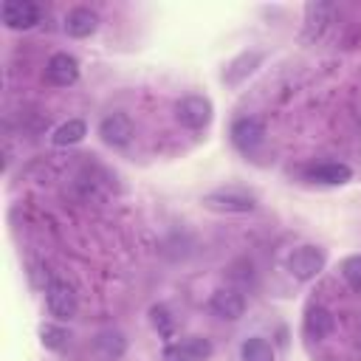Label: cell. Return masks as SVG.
Segmentation results:
<instances>
[{"mask_svg": "<svg viewBox=\"0 0 361 361\" xmlns=\"http://www.w3.org/2000/svg\"><path fill=\"white\" fill-rule=\"evenodd\" d=\"M262 62V54L259 51H248V54H240L228 68H226V73H223V79L228 82V85H240V79L243 76H248L257 65Z\"/></svg>", "mask_w": 361, "mask_h": 361, "instance_id": "15", "label": "cell"}, {"mask_svg": "<svg viewBox=\"0 0 361 361\" xmlns=\"http://www.w3.org/2000/svg\"><path fill=\"white\" fill-rule=\"evenodd\" d=\"M209 307H212L214 316L234 322V319H240L245 313V296L240 290H234V288H220V290L212 293Z\"/></svg>", "mask_w": 361, "mask_h": 361, "instance_id": "9", "label": "cell"}, {"mask_svg": "<svg viewBox=\"0 0 361 361\" xmlns=\"http://www.w3.org/2000/svg\"><path fill=\"white\" fill-rule=\"evenodd\" d=\"M85 135H87L85 121H82V118H68V121H62V124L54 130L51 138H54L56 147H68V144H79Z\"/></svg>", "mask_w": 361, "mask_h": 361, "instance_id": "16", "label": "cell"}, {"mask_svg": "<svg viewBox=\"0 0 361 361\" xmlns=\"http://www.w3.org/2000/svg\"><path fill=\"white\" fill-rule=\"evenodd\" d=\"M0 17H3L6 28L25 31V28H34L39 23V6L31 0H6Z\"/></svg>", "mask_w": 361, "mask_h": 361, "instance_id": "4", "label": "cell"}, {"mask_svg": "<svg viewBox=\"0 0 361 361\" xmlns=\"http://www.w3.org/2000/svg\"><path fill=\"white\" fill-rule=\"evenodd\" d=\"M262 138H265V127H262V121L254 118V116H243V118H237V121L231 124V141H234L237 149H243V152L257 149V147L262 144Z\"/></svg>", "mask_w": 361, "mask_h": 361, "instance_id": "5", "label": "cell"}, {"mask_svg": "<svg viewBox=\"0 0 361 361\" xmlns=\"http://www.w3.org/2000/svg\"><path fill=\"white\" fill-rule=\"evenodd\" d=\"M203 206L212 212H226V214H245L254 209V200L240 192H209L203 195Z\"/></svg>", "mask_w": 361, "mask_h": 361, "instance_id": "8", "label": "cell"}, {"mask_svg": "<svg viewBox=\"0 0 361 361\" xmlns=\"http://www.w3.org/2000/svg\"><path fill=\"white\" fill-rule=\"evenodd\" d=\"M39 341H42V347H48V350H62V347L68 344V333H65V327H59V324H42V327H39Z\"/></svg>", "mask_w": 361, "mask_h": 361, "instance_id": "19", "label": "cell"}, {"mask_svg": "<svg viewBox=\"0 0 361 361\" xmlns=\"http://www.w3.org/2000/svg\"><path fill=\"white\" fill-rule=\"evenodd\" d=\"M175 361H186V358H175Z\"/></svg>", "mask_w": 361, "mask_h": 361, "instance_id": "22", "label": "cell"}, {"mask_svg": "<svg viewBox=\"0 0 361 361\" xmlns=\"http://www.w3.org/2000/svg\"><path fill=\"white\" fill-rule=\"evenodd\" d=\"M93 350L102 361H118L127 353V338L121 330H102L93 338Z\"/></svg>", "mask_w": 361, "mask_h": 361, "instance_id": "11", "label": "cell"}, {"mask_svg": "<svg viewBox=\"0 0 361 361\" xmlns=\"http://www.w3.org/2000/svg\"><path fill=\"white\" fill-rule=\"evenodd\" d=\"M96 28H99V14L90 11V8H85V6H76V8H71V11L65 14V31H68V37L85 39V37H90Z\"/></svg>", "mask_w": 361, "mask_h": 361, "instance_id": "10", "label": "cell"}, {"mask_svg": "<svg viewBox=\"0 0 361 361\" xmlns=\"http://www.w3.org/2000/svg\"><path fill=\"white\" fill-rule=\"evenodd\" d=\"M240 355H243V361H276L274 358V347L259 336H251L248 341H243Z\"/></svg>", "mask_w": 361, "mask_h": 361, "instance_id": "18", "label": "cell"}, {"mask_svg": "<svg viewBox=\"0 0 361 361\" xmlns=\"http://www.w3.org/2000/svg\"><path fill=\"white\" fill-rule=\"evenodd\" d=\"M149 319H152V327L161 333V336H169L172 333V316L164 305H152L149 307Z\"/></svg>", "mask_w": 361, "mask_h": 361, "instance_id": "20", "label": "cell"}, {"mask_svg": "<svg viewBox=\"0 0 361 361\" xmlns=\"http://www.w3.org/2000/svg\"><path fill=\"white\" fill-rule=\"evenodd\" d=\"M99 135L110 147L130 144V138H133V121H130V116L127 113H110V116H104L102 124H99Z\"/></svg>", "mask_w": 361, "mask_h": 361, "instance_id": "6", "label": "cell"}, {"mask_svg": "<svg viewBox=\"0 0 361 361\" xmlns=\"http://www.w3.org/2000/svg\"><path fill=\"white\" fill-rule=\"evenodd\" d=\"M324 262H327V257H324L322 248H316V245H302V248H296V251L288 257V271H290L296 279L307 282V279H316V276L324 271Z\"/></svg>", "mask_w": 361, "mask_h": 361, "instance_id": "1", "label": "cell"}, {"mask_svg": "<svg viewBox=\"0 0 361 361\" xmlns=\"http://www.w3.org/2000/svg\"><path fill=\"white\" fill-rule=\"evenodd\" d=\"M307 178L316 180V183H327V186H338V183H347L353 178V169L347 164H319V166H310L307 169Z\"/></svg>", "mask_w": 361, "mask_h": 361, "instance_id": "13", "label": "cell"}, {"mask_svg": "<svg viewBox=\"0 0 361 361\" xmlns=\"http://www.w3.org/2000/svg\"><path fill=\"white\" fill-rule=\"evenodd\" d=\"M45 302H48V310L54 319L59 322H71L76 316V293L68 282L62 279H51L48 288H45Z\"/></svg>", "mask_w": 361, "mask_h": 361, "instance_id": "2", "label": "cell"}, {"mask_svg": "<svg viewBox=\"0 0 361 361\" xmlns=\"http://www.w3.org/2000/svg\"><path fill=\"white\" fill-rule=\"evenodd\" d=\"M341 274H344V279H347L355 290H361V257H350V259H344Z\"/></svg>", "mask_w": 361, "mask_h": 361, "instance_id": "21", "label": "cell"}, {"mask_svg": "<svg viewBox=\"0 0 361 361\" xmlns=\"http://www.w3.org/2000/svg\"><path fill=\"white\" fill-rule=\"evenodd\" d=\"M330 20V3H307L305 8V39H316Z\"/></svg>", "mask_w": 361, "mask_h": 361, "instance_id": "14", "label": "cell"}, {"mask_svg": "<svg viewBox=\"0 0 361 361\" xmlns=\"http://www.w3.org/2000/svg\"><path fill=\"white\" fill-rule=\"evenodd\" d=\"M175 350H178L180 358H186V361H203V358L212 355V344H209V338H200V336H189V338L178 341Z\"/></svg>", "mask_w": 361, "mask_h": 361, "instance_id": "17", "label": "cell"}, {"mask_svg": "<svg viewBox=\"0 0 361 361\" xmlns=\"http://www.w3.org/2000/svg\"><path fill=\"white\" fill-rule=\"evenodd\" d=\"M333 327H336V319H333V313L327 307H322V305H310L307 307V313H305V333L310 338H324V336L333 333Z\"/></svg>", "mask_w": 361, "mask_h": 361, "instance_id": "12", "label": "cell"}, {"mask_svg": "<svg viewBox=\"0 0 361 361\" xmlns=\"http://www.w3.org/2000/svg\"><path fill=\"white\" fill-rule=\"evenodd\" d=\"M45 79L54 87H68L79 79V62L71 54H54L45 65Z\"/></svg>", "mask_w": 361, "mask_h": 361, "instance_id": "7", "label": "cell"}, {"mask_svg": "<svg viewBox=\"0 0 361 361\" xmlns=\"http://www.w3.org/2000/svg\"><path fill=\"white\" fill-rule=\"evenodd\" d=\"M175 118L189 130H203L212 121V102L206 96H183L175 104Z\"/></svg>", "mask_w": 361, "mask_h": 361, "instance_id": "3", "label": "cell"}]
</instances>
